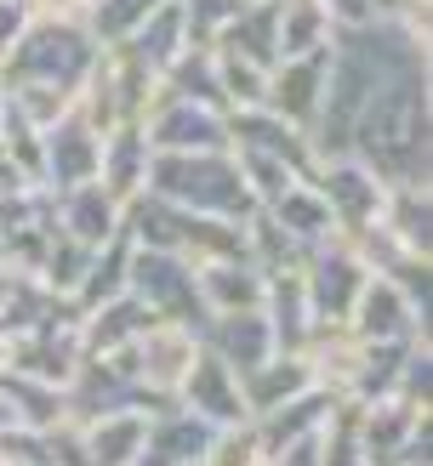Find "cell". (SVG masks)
Instances as JSON below:
<instances>
[{
  "instance_id": "3957f363",
  "label": "cell",
  "mask_w": 433,
  "mask_h": 466,
  "mask_svg": "<svg viewBox=\"0 0 433 466\" xmlns=\"http://www.w3.org/2000/svg\"><path fill=\"white\" fill-rule=\"evenodd\" d=\"M331 217H336V211H331V199L319 205V199H314V194H303V188H285V194H280V222H285L291 233H303V239L325 233V228H331Z\"/></svg>"
},
{
  "instance_id": "277c9868",
  "label": "cell",
  "mask_w": 433,
  "mask_h": 466,
  "mask_svg": "<svg viewBox=\"0 0 433 466\" xmlns=\"http://www.w3.org/2000/svg\"><path fill=\"white\" fill-rule=\"evenodd\" d=\"M359 313H365V330H371V336H394L399 324H405L399 319L405 308H399V296L387 290V285H365V308Z\"/></svg>"
},
{
  "instance_id": "6da1fadb",
  "label": "cell",
  "mask_w": 433,
  "mask_h": 466,
  "mask_svg": "<svg viewBox=\"0 0 433 466\" xmlns=\"http://www.w3.org/2000/svg\"><path fill=\"white\" fill-rule=\"evenodd\" d=\"M319 68H325V57H303V63H291L285 68V75L280 80H273V108H280V114H296V120H308V114H314V103H319Z\"/></svg>"
},
{
  "instance_id": "7a4b0ae2",
  "label": "cell",
  "mask_w": 433,
  "mask_h": 466,
  "mask_svg": "<svg viewBox=\"0 0 433 466\" xmlns=\"http://www.w3.org/2000/svg\"><path fill=\"white\" fill-rule=\"evenodd\" d=\"M154 143L211 154V148H222V131H217V120H205V114H160V126H154Z\"/></svg>"
}]
</instances>
